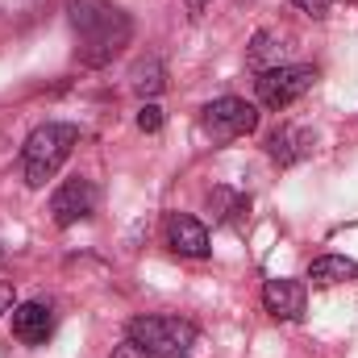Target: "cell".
I'll use <instances>...</instances> for the list:
<instances>
[{"label": "cell", "instance_id": "obj_1", "mask_svg": "<svg viewBox=\"0 0 358 358\" xmlns=\"http://www.w3.org/2000/svg\"><path fill=\"white\" fill-rule=\"evenodd\" d=\"M67 13H71V29L80 38V59L88 67L113 63L134 38V21L113 0H71Z\"/></svg>", "mask_w": 358, "mask_h": 358}, {"label": "cell", "instance_id": "obj_2", "mask_svg": "<svg viewBox=\"0 0 358 358\" xmlns=\"http://www.w3.org/2000/svg\"><path fill=\"white\" fill-rule=\"evenodd\" d=\"M80 146V125L67 121H46L38 125L25 146H21V176L29 187H46V179L59 176V167L71 159V150Z\"/></svg>", "mask_w": 358, "mask_h": 358}, {"label": "cell", "instance_id": "obj_3", "mask_svg": "<svg viewBox=\"0 0 358 358\" xmlns=\"http://www.w3.org/2000/svg\"><path fill=\"white\" fill-rule=\"evenodd\" d=\"M125 338L138 342L146 355L155 358H176L187 346H196V325L179 321V317H134Z\"/></svg>", "mask_w": 358, "mask_h": 358}, {"label": "cell", "instance_id": "obj_4", "mask_svg": "<svg viewBox=\"0 0 358 358\" xmlns=\"http://www.w3.org/2000/svg\"><path fill=\"white\" fill-rule=\"evenodd\" d=\"M317 84V67L313 63H279V67H267L259 80H255V92H259V104L263 108H287L296 104L304 92Z\"/></svg>", "mask_w": 358, "mask_h": 358}, {"label": "cell", "instance_id": "obj_5", "mask_svg": "<svg viewBox=\"0 0 358 358\" xmlns=\"http://www.w3.org/2000/svg\"><path fill=\"white\" fill-rule=\"evenodd\" d=\"M200 125L213 142H234V138H246V134L259 129V108L242 96H221V100L204 104Z\"/></svg>", "mask_w": 358, "mask_h": 358}, {"label": "cell", "instance_id": "obj_6", "mask_svg": "<svg viewBox=\"0 0 358 358\" xmlns=\"http://www.w3.org/2000/svg\"><path fill=\"white\" fill-rule=\"evenodd\" d=\"M92 213H96V183H92V179L76 176L50 196V217H55V225H63V229L88 221Z\"/></svg>", "mask_w": 358, "mask_h": 358}, {"label": "cell", "instance_id": "obj_7", "mask_svg": "<svg viewBox=\"0 0 358 358\" xmlns=\"http://www.w3.org/2000/svg\"><path fill=\"white\" fill-rule=\"evenodd\" d=\"M308 304V287L300 279H267L263 283V308L275 321H300Z\"/></svg>", "mask_w": 358, "mask_h": 358}, {"label": "cell", "instance_id": "obj_8", "mask_svg": "<svg viewBox=\"0 0 358 358\" xmlns=\"http://www.w3.org/2000/svg\"><path fill=\"white\" fill-rule=\"evenodd\" d=\"M55 334V313L42 300H25L13 308V338L25 346H46V338Z\"/></svg>", "mask_w": 358, "mask_h": 358}, {"label": "cell", "instance_id": "obj_9", "mask_svg": "<svg viewBox=\"0 0 358 358\" xmlns=\"http://www.w3.org/2000/svg\"><path fill=\"white\" fill-rule=\"evenodd\" d=\"M167 242L183 259H208V229L192 213H171L167 217Z\"/></svg>", "mask_w": 358, "mask_h": 358}, {"label": "cell", "instance_id": "obj_10", "mask_svg": "<svg viewBox=\"0 0 358 358\" xmlns=\"http://www.w3.org/2000/svg\"><path fill=\"white\" fill-rule=\"evenodd\" d=\"M308 279H313L317 287L355 283V279H358V263H355V259H346V255H321V259H313V267H308Z\"/></svg>", "mask_w": 358, "mask_h": 358}, {"label": "cell", "instance_id": "obj_11", "mask_svg": "<svg viewBox=\"0 0 358 358\" xmlns=\"http://www.w3.org/2000/svg\"><path fill=\"white\" fill-rule=\"evenodd\" d=\"M308 146H313V138H308L304 129H275V134L267 138L271 159H279V163H296V159H304Z\"/></svg>", "mask_w": 358, "mask_h": 358}, {"label": "cell", "instance_id": "obj_12", "mask_svg": "<svg viewBox=\"0 0 358 358\" xmlns=\"http://www.w3.org/2000/svg\"><path fill=\"white\" fill-rule=\"evenodd\" d=\"M129 88L138 92L142 100L159 96V92L167 88V71H163V63H159V59H146V63H138V67L129 71Z\"/></svg>", "mask_w": 358, "mask_h": 358}, {"label": "cell", "instance_id": "obj_13", "mask_svg": "<svg viewBox=\"0 0 358 358\" xmlns=\"http://www.w3.org/2000/svg\"><path fill=\"white\" fill-rule=\"evenodd\" d=\"M163 121H167V117H163V108H159L155 100H146V104L138 108V129H142V134H159Z\"/></svg>", "mask_w": 358, "mask_h": 358}, {"label": "cell", "instance_id": "obj_14", "mask_svg": "<svg viewBox=\"0 0 358 358\" xmlns=\"http://www.w3.org/2000/svg\"><path fill=\"white\" fill-rule=\"evenodd\" d=\"M292 4H296L300 13H313V17H325V13H329L334 4H342V0H292Z\"/></svg>", "mask_w": 358, "mask_h": 358}, {"label": "cell", "instance_id": "obj_15", "mask_svg": "<svg viewBox=\"0 0 358 358\" xmlns=\"http://www.w3.org/2000/svg\"><path fill=\"white\" fill-rule=\"evenodd\" d=\"M113 358H155V355H146V350H142L138 342H129V338H125V342H121V346L113 350Z\"/></svg>", "mask_w": 358, "mask_h": 358}, {"label": "cell", "instance_id": "obj_16", "mask_svg": "<svg viewBox=\"0 0 358 358\" xmlns=\"http://www.w3.org/2000/svg\"><path fill=\"white\" fill-rule=\"evenodd\" d=\"M183 4H187V17H192V21H200V17H204V8H208L213 0H183Z\"/></svg>", "mask_w": 358, "mask_h": 358}, {"label": "cell", "instance_id": "obj_17", "mask_svg": "<svg viewBox=\"0 0 358 358\" xmlns=\"http://www.w3.org/2000/svg\"><path fill=\"white\" fill-rule=\"evenodd\" d=\"M13 308V283H0V313Z\"/></svg>", "mask_w": 358, "mask_h": 358}, {"label": "cell", "instance_id": "obj_18", "mask_svg": "<svg viewBox=\"0 0 358 358\" xmlns=\"http://www.w3.org/2000/svg\"><path fill=\"white\" fill-rule=\"evenodd\" d=\"M176 358H183V355H176Z\"/></svg>", "mask_w": 358, "mask_h": 358}]
</instances>
